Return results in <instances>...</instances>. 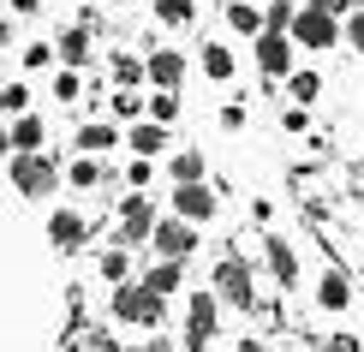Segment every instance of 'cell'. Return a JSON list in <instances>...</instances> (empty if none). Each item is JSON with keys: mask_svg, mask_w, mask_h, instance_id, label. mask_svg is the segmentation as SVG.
Wrapping results in <instances>:
<instances>
[{"mask_svg": "<svg viewBox=\"0 0 364 352\" xmlns=\"http://www.w3.org/2000/svg\"><path fill=\"white\" fill-rule=\"evenodd\" d=\"M161 293H149L144 274L138 281H114V323H132V329H156L161 323Z\"/></svg>", "mask_w": 364, "mask_h": 352, "instance_id": "cell-1", "label": "cell"}, {"mask_svg": "<svg viewBox=\"0 0 364 352\" xmlns=\"http://www.w3.org/2000/svg\"><path fill=\"white\" fill-rule=\"evenodd\" d=\"M197 66H203V78L227 84V78H233V48H221V42H203V54H197Z\"/></svg>", "mask_w": 364, "mask_h": 352, "instance_id": "cell-18", "label": "cell"}, {"mask_svg": "<svg viewBox=\"0 0 364 352\" xmlns=\"http://www.w3.org/2000/svg\"><path fill=\"white\" fill-rule=\"evenodd\" d=\"M54 48H60V60H66V66H90V24H72Z\"/></svg>", "mask_w": 364, "mask_h": 352, "instance_id": "cell-19", "label": "cell"}, {"mask_svg": "<svg viewBox=\"0 0 364 352\" xmlns=\"http://www.w3.org/2000/svg\"><path fill=\"white\" fill-rule=\"evenodd\" d=\"M239 352H269V346L257 341V334H245V341H239Z\"/></svg>", "mask_w": 364, "mask_h": 352, "instance_id": "cell-40", "label": "cell"}, {"mask_svg": "<svg viewBox=\"0 0 364 352\" xmlns=\"http://www.w3.org/2000/svg\"><path fill=\"white\" fill-rule=\"evenodd\" d=\"M102 274H108V281H132V263H126V245H114V251H102Z\"/></svg>", "mask_w": 364, "mask_h": 352, "instance_id": "cell-28", "label": "cell"}, {"mask_svg": "<svg viewBox=\"0 0 364 352\" xmlns=\"http://www.w3.org/2000/svg\"><path fill=\"white\" fill-rule=\"evenodd\" d=\"M323 352H364V346H358V334H328Z\"/></svg>", "mask_w": 364, "mask_h": 352, "instance_id": "cell-35", "label": "cell"}, {"mask_svg": "<svg viewBox=\"0 0 364 352\" xmlns=\"http://www.w3.org/2000/svg\"><path fill=\"white\" fill-rule=\"evenodd\" d=\"M358 281H364V269H358Z\"/></svg>", "mask_w": 364, "mask_h": 352, "instance_id": "cell-44", "label": "cell"}, {"mask_svg": "<svg viewBox=\"0 0 364 352\" xmlns=\"http://www.w3.org/2000/svg\"><path fill=\"white\" fill-rule=\"evenodd\" d=\"M48 144V126H42L36 114H18V126H12V149H42Z\"/></svg>", "mask_w": 364, "mask_h": 352, "instance_id": "cell-20", "label": "cell"}, {"mask_svg": "<svg viewBox=\"0 0 364 352\" xmlns=\"http://www.w3.org/2000/svg\"><path fill=\"white\" fill-rule=\"evenodd\" d=\"M126 144H132V156H149V161H156L161 149H168V126H161V119H138Z\"/></svg>", "mask_w": 364, "mask_h": 352, "instance_id": "cell-15", "label": "cell"}, {"mask_svg": "<svg viewBox=\"0 0 364 352\" xmlns=\"http://www.w3.org/2000/svg\"><path fill=\"white\" fill-rule=\"evenodd\" d=\"M221 126H227V132L245 126V102H227V108H221Z\"/></svg>", "mask_w": 364, "mask_h": 352, "instance_id": "cell-34", "label": "cell"}, {"mask_svg": "<svg viewBox=\"0 0 364 352\" xmlns=\"http://www.w3.org/2000/svg\"><path fill=\"white\" fill-rule=\"evenodd\" d=\"M0 149H12V132H6V126H0Z\"/></svg>", "mask_w": 364, "mask_h": 352, "instance_id": "cell-41", "label": "cell"}, {"mask_svg": "<svg viewBox=\"0 0 364 352\" xmlns=\"http://www.w3.org/2000/svg\"><path fill=\"white\" fill-rule=\"evenodd\" d=\"M66 179H72L78 191H96L102 179H108V167H102L96 156H78V161H72V174H66Z\"/></svg>", "mask_w": 364, "mask_h": 352, "instance_id": "cell-21", "label": "cell"}, {"mask_svg": "<svg viewBox=\"0 0 364 352\" xmlns=\"http://www.w3.org/2000/svg\"><path fill=\"white\" fill-rule=\"evenodd\" d=\"M281 126H287V132H305V126H311V119H305V108H299V102H293V108H287V114H281Z\"/></svg>", "mask_w": 364, "mask_h": 352, "instance_id": "cell-36", "label": "cell"}, {"mask_svg": "<svg viewBox=\"0 0 364 352\" xmlns=\"http://www.w3.org/2000/svg\"><path fill=\"white\" fill-rule=\"evenodd\" d=\"M293 0H269V12H263V18H269V30H293Z\"/></svg>", "mask_w": 364, "mask_h": 352, "instance_id": "cell-30", "label": "cell"}, {"mask_svg": "<svg viewBox=\"0 0 364 352\" xmlns=\"http://www.w3.org/2000/svg\"><path fill=\"white\" fill-rule=\"evenodd\" d=\"M108 72H114V84H132V90L149 78V66H144L138 54H114V60H108Z\"/></svg>", "mask_w": 364, "mask_h": 352, "instance_id": "cell-22", "label": "cell"}, {"mask_svg": "<svg viewBox=\"0 0 364 352\" xmlns=\"http://www.w3.org/2000/svg\"><path fill=\"white\" fill-rule=\"evenodd\" d=\"M311 6H323V12H335V18H341V12H353V0H311Z\"/></svg>", "mask_w": 364, "mask_h": 352, "instance_id": "cell-38", "label": "cell"}, {"mask_svg": "<svg viewBox=\"0 0 364 352\" xmlns=\"http://www.w3.org/2000/svg\"><path fill=\"white\" fill-rule=\"evenodd\" d=\"M126 179H132V191H138V186H149V156H138V161H132V174H126Z\"/></svg>", "mask_w": 364, "mask_h": 352, "instance_id": "cell-37", "label": "cell"}, {"mask_svg": "<svg viewBox=\"0 0 364 352\" xmlns=\"http://www.w3.org/2000/svg\"><path fill=\"white\" fill-rule=\"evenodd\" d=\"M119 352H149V346H119Z\"/></svg>", "mask_w": 364, "mask_h": 352, "instance_id": "cell-42", "label": "cell"}, {"mask_svg": "<svg viewBox=\"0 0 364 352\" xmlns=\"http://www.w3.org/2000/svg\"><path fill=\"white\" fill-rule=\"evenodd\" d=\"M144 287H149V293H161V299H173L179 287H186V257H161L156 269H144Z\"/></svg>", "mask_w": 364, "mask_h": 352, "instance_id": "cell-14", "label": "cell"}, {"mask_svg": "<svg viewBox=\"0 0 364 352\" xmlns=\"http://www.w3.org/2000/svg\"><path fill=\"white\" fill-rule=\"evenodd\" d=\"M227 30H239V36H263L269 18H263V6H251V0H227Z\"/></svg>", "mask_w": 364, "mask_h": 352, "instance_id": "cell-16", "label": "cell"}, {"mask_svg": "<svg viewBox=\"0 0 364 352\" xmlns=\"http://www.w3.org/2000/svg\"><path fill=\"white\" fill-rule=\"evenodd\" d=\"M149 119L173 126V119H179V90H156V96H149Z\"/></svg>", "mask_w": 364, "mask_h": 352, "instance_id": "cell-27", "label": "cell"}, {"mask_svg": "<svg viewBox=\"0 0 364 352\" xmlns=\"http://www.w3.org/2000/svg\"><path fill=\"white\" fill-rule=\"evenodd\" d=\"M149 233H156V209H149V197L144 191H132V197H119V245H149Z\"/></svg>", "mask_w": 364, "mask_h": 352, "instance_id": "cell-6", "label": "cell"}, {"mask_svg": "<svg viewBox=\"0 0 364 352\" xmlns=\"http://www.w3.org/2000/svg\"><path fill=\"white\" fill-rule=\"evenodd\" d=\"M78 96H84L78 72H60V78H54V102H78Z\"/></svg>", "mask_w": 364, "mask_h": 352, "instance_id": "cell-32", "label": "cell"}, {"mask_svg": "<svg viewBox=\"0 0 364 352\" xmlns=\"http://www.w3.org/2000/svg\"><path fill=\"white\" fill-rule=\"evenodd\" d=\"M168 174H173V186H191V179H203V156H197V149H179L168 161Z\"/></svg>", "mask_w": 364, "mask_h": 352, "instance_id": "cell-25", "label": "cell"}, {"mask_svg": "<svg viewBox=\"0 0 364 352\" xmlns=\"http://www.w3.org/2000/svg\"><path fill=\"white\" fill-rule=\"evenodd\" d=\"M149 245H156V257H191V251H197V221H186V215L156 221Z\"/></svg>", "mask_w": 364, "mask_h": 352, "instance_id": "cell-8", "label": "cell"}, {"mask_svg": "<svg viewBox=\"0 0 364 352\" xmlns=\"http://www.w3.org/2000/svg\"><path fill=\"white\" fill-rule=\"evenodd\" d=\"M346 304H353V274L323 269V281H316V311H346Z\"/></svg>", "mask_w": 364, "mask_h": 352, "instance_id": "cell-13", "label": "cell"}, {"mask_svg": "<svg viewBox=\"0 0 364 352\" xmlns=\"http://www.w3.org/2000/svg\"><path fill=\"white\" fill-rule=\"evenodd\" d=\"M48 60H54V48H48V42H30V48H24V66H30V72H42Z\"/></svg>", "mask_w": 364, "mask_h": 352, "instance_id": "cell-33", "label": "cell"}, {"mask_svg": "<svg viewBox=\"0 0 364 352\" xmlns=\"http://www.w3.org/2000/svg\"><path fill=\"white\" fill-rule=\"evenodd\" d=\"M341 42L353 54H364V12H346V30H341Z\"/></svg>", "mask_w": 364, "mask_h": 352, "instance_id": "cell-31", "label": "cell"}, {"mask_svg": "<svg viewBox=\"0 0 364 352\" xmlns=\"http://www.w3.org/2000/svg\"><path fill=\"white\" fill-rule=\"evenodd\" d=\"M108 6H132V0H108Z\"/></svg>", "mask_w": 364, "mask_h": 352, "instance_id": "cell-43", "label": "cell"}, {"mask_svg": "<svg viewBox=\"0 0 364 352\" xmlns=\"http://www.w3.org/2000/svg\"><path fill=\"white\" fill-rule=\"evenodd\" d=\"M108 108H114V119H138V114L149 108V102H144V96H138V90H132V84H119L114 96H108Z\"/></svg>", "mask_w": 364, "mask_h": 352, "instance_id": "cell-24", "label": "cell"}, {"mask_svg": "<svg viewBox=\"0 0 364 352\" xmlns=\"http://www.w3.org/2000/svg\"><path fill=\"white\" fill-rule=\"evenodd\" d=\"M293 30H263L257 36V66H263V78H287L293 72Z\"/></svg>", "mask_w": 364, "mask_h": 352, "instance_id": "cell-7", "label": "cell"}, {"mask_svg": "<svg viewBox=\"0 0 364 352\" xmlns=\"http://www.w3.org/2000/svg\"><path fill=\"white\" fill-rule=\"evenodd\" d=\"M48 239H54V251H78V245L90 239V227H84L78 209H54L48 215Z\"/></svg>", "mask_w": 364, "mask_h": 352, "instance_id": "cell-12", "label": "cell"}, {"mask_svg": "<svg viewBox=\"0 0 364 352\" xmlns=\"http://www.w3.org/2000/svg\"><path fill=\"white\" fill-rule=\"evenodd\" d=\"M263 257H269V274H275L281 287H299V251H293V239L269 233L263 239Z\"/></svg>", "mask_w": 364, "mask_h": 352, "instance_id": "cell-10", "label": "cell"}, {"mask_svg": "<svg viewBox=\"0 0 364 352\" xmlns=\"http://www.w3.org/2000/svg\"><path fill=\"white\" fill-rule=\"evenodd\" d=\"M287 90H293L299 108H311V102L323 96V78H316V72H287Z\"/></svg>", "mask_w": 364, "mask_h": 352, "instance_id": "cell-23", "label": "cell"}, {"mask_svg": "<svg viewBox=\"0 0 364 352\" xmlns=\"http://www.w3.org/2000/svg\"><path fill=\"white\" fill-rule=\"evenodd\" d=\"M36 6H42V0H12V12H18V18H30Z\"/></svg>", "mask_w": 364, "mask_h": 352, "instance_id": "cell-39", "label": "cell"}, {"mask_svg": "<svg viewBox=\"0 0 364 352\" xmlns=\"http://www.w3.org/2000/svg\"><path fill=\"white\" fill-rule=\"evenodd\" d=\"M215 299L221 304H239V311L257 304V274H251L245 257H221V263H215Z\"/></svg>", "mask_w": 364, "mask_h": 352, "instance_id": "cell-3", "label": "cell"}, {"mask_svg": "<svg viewBox=\"0 0 364 352\" xmlns=\"http://www.w3.org/2000/svg\"><path fill=\"white\" fill-rule=\"evenodd\" d=\"M293 42H299V48H311V54H328V48H341V18L305 0V6L293 12Z\"/></svg>", "mask_w": 364, "mask_h": 352, "instance_id": "cell-2", "label": "cell"}, {"mask_svg": "<svg viewBox=\"0 0 364 352\" xmlns=\"http://www.w3.org/2000/svg\"><path fill=\"white\" fill-rule=\"evenodd\" d=\"M114 144H119V132L108 126V119H90V126H78V149H84V156H108Z\"/></svg>", "mask_w": 364, "mask_h": 352, "instance_id": "cell-17", "label": "cell"}, {"mask_svg": "<svg viewBox=\"0 0 364 352\" xmlns=\"http://www.w3.org/2000/svg\"><path fill=\"white\" fill-rule=\"evenodd\" d=\"M144 66H149V84L156 90H179V78H186V54L179 48H149Z\"/></svg>", "mask_w": 364, "mask_h": 352, "instance_id": "cell-11", "label": "cell"}, {"mask_svg": "<svg viewBox=\"0 0 364 352\" xmlns=\"http://www.w3.org/2000/svg\"><path fill=\"white\" fill-rule=\"evenodd\" d=\"M173 215H186V221H209V215H215V191H209L203 179H191V186H173Z\"/></svg>", "mask_w": 364, "mask_h": 352, "instance_id": "cell-9", "label": "cell"}, {"mask_svg": "<svg viewBox=\"0 0 364 352\" xmlns=\"http://www.w3.org/2000/svg\"><path fill=\"white\" fill-rule=\"evenodd\" d=\"M12 186H18L24 197H42V191L60 186V167L42 156V149H18V156H12Z\"/></svg>", "mask_w": 364, "mask_h": 352, "instance_id": "cell-4", "label": "cell"}, {"mask_svg": "<svg viewBox=\"0 0 364 352\" xmlns=\"http://www.w3.org/2000/svg\"><path fill=\"white\" fill-rule=\"evenodd\" d=\"M30 108V90L24 84H0V114H24Z\"/></svg>", "mask_w": 364, "mask_h": 352, "instance_id": "cell-29", "label": "cell"}, {"mask_svg": "<svg viewBox=\"0 0 364 352\" xmlns=\"http://www.w3.org/2000/svg\"><path fill=\"white\" fill-rule=\"evenodd\" d=\"M215 329H221V299L215 293H191L186 299V346L203 352L209 341H215Z\"/></svg>", "mask_w": 364, "mask_h": 352, "instance_id": "cell-5", "label": "cell"}, {"mask_svg": "<svg viewBox=\"0 0 364 352\" xmlns=\"http://www.w3.org/2000/svg\"><path fill=\"white\" fill-rule=\"evenodd\" d=\"M156 18L161 24H191L197 18V0H156Z\"/></svg>", "mask_w": 364, "mask_h": 352, "instance_id": "cell-26", "label": "cell"}]
</instances>
